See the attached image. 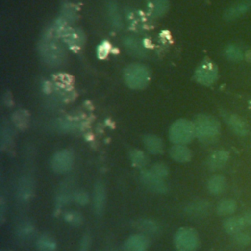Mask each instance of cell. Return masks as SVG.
Here are the masks:
<instances>
[{
    "mask_svg": "<svg viewBox=\"0 0 251 251\" xmlns=\"http://www.w3.org/2000/svg\"><path fill=\"white\" fill-rule=\"evenodd\" d=\"M126 85L133 89L145 87L150 80V71L141 64H131L127 66L124 73Z\"/></svg>",
    "mask_w": 251,
    "mask_h": 251,
    "instance_id": "obj_3",
    "label": "cell"
},
{
    "mask_svg": "<svg viewBox=\"0 0 251 251\" xmlns=\"http://www.w3.org/2000/svg\"><path fill=\"white\" fill-rule=\"evenodd\" d=\"M218 78V68L209 60L203 61L195 71V79L206 86L212 85Z\"/></svg>",
    "mask_w": 251,
    "mask_h": 251,
    "instance_id": "obj_5",
    "label": "cell"
},
{
    "mask_svg": "<svg viewBox=\"0 0 251 251\" xmlns=\"http://www.w3.org/2000/svg\"><path fill=\"white\" fill-rule=\"evenodd\" d=\"M34 232V227H33V225L29 222H25V223H23L21 224L19 226H18V229H17V233L20 237L22 238H28L30 237Z\"/></svg>",
    "mask_w": 251,
    "mask_h": 251,
    "instance_id": "obj_28",
    "label": "cell"
},
{
    "mask_svg": "<svg viewBox=\"0 0 251 251\" xmlns=\"http://www.w3.org/2000/svg\"><path fill=\"white\" fill-rule=\"evenodd\" d=\"M223 117L235 134L239 136H245L248 134V126L240 117L227 112L223 113Z\"/></svg>",
    "mask_w": 251,
    "mask_h": 251,
    "instance_id": "obj_11",
    "label": "cell"
},
{
    "mask_svg": "<svg viewBox=\"0 0 251 251\" xmlns=\"http://www.w3.org/2000/svg\"><path fill=\"white\" fill-rule=\"evenodd\" d=\"M109 15H110V20L112 22V25H115L116 27H121L122 25V21H121V16L120 13L115 5H110L109 7Z\"/></svg>",
    "mask_w": 251,
    "mask_h": 251,
    "instance_id": "obj_32",
    "label": "cell"
},
{
    "mask_svg": "<svg viewBox=\"0 0 251 251\" xmlns=\"http://www.w3.org/2000/svg\"><path fill=\"white\" fill-rule=\"evenodd\" d=\"M5 211H6L5 201H4V198H3V197H1V200H0V219H1V221H3V220H4Z\"/></svg>",
    "mask_w": 251,
    "mask_h": 251,
    "instance_id": "obj_37",
    "label": "cell"
},
{
    "mask_svg": "<svg viewBox=\"0 0 251 251\" xmlns=\"http://www.w3.org/2000/svg\"><path fill=\"white\" fill-rule=\"evenodd\" d=\"M147 247L148 240L143 234L130 235L124 245L126 251H146Z\"/></svg>",
    "mask_w": 251,
    "mask_h": 251,
    "instance_id": "obj_14",
    "label": "cell"
},
{
    "mask_svg": "<svg viewBox=\"0 0 251 251\" xmlns=\"http://www.w3.org/2000/svg\"><path fill=\"white\" fill-rule=\"evenodd\" d=\"M234 240L237 244H240V245H246L250 242L251 238H250V235L247 234V233H244L242 231H239L237 233L234 234Z\"/></svg>",
    "mask_w": 251,
    "mask_h": 251,
    "instance_id": "obj_36",
    "label": "cell"
},
{
    "mask_svg": "<svg viewBox=\"0 0 251 251\" xmlns=\"http://www.w3.org/2000/svg\"><path fill=\"white\" fill-rule=\"evenodd\" d=\"M73 199L76 204H78L80 206H84L89 201V195L85 190L78 189L73 193Z\"/></svg>",
    "mask_w": 251,
    "mask_h": 251,
    "instance_id": "obj_30",
    "label": "cell"
},
{
    "mask_svg": "<svg viewBox=\"0 0 251 251\" xmlns=\"http://www.w3.org/2000/svg\"><path fill=\"white\" fill-rule=\"evenodd\" d=\"M209 210V203L206 201H196L190 203L185 208V212L193 217H199L205 215Z\"/></svg>",
    "mask_w": 251,
    "mask_h": 251,
    "instance_id": "obj_20",
    "label": "cell"
},
{
    "mask_svg": "<svg viewBox=\"0 0 251 251\" xmlns=\"http://www.w3.org/2000/svg\"><path fill=\"white\" fill-rule=\"evenodd\" d=\"M170 156L178 163H185L191 159V151L184 144H175L170 149Z\"/></svg>",
    "mask_w": 251,
    "mask_h": 251,
    "instance_id": "obj_15",
    "label": "cell"
},
{
    "mask_svg": "<svg viewBox=\"0 0 251 251\" xmlns=\"http://www.w3.org/2000/svg\"><path fill=\"white\" fill-rule=\"evenodd\" d=\"M225 56L231 62H240L244 58V52L238 45L229 44L225 49Z\"/></svg>",
    "mask_w": 251,
    "mask_h": 251,
    "instance_id": "obj_22",
    "label": "cell"
},
{
    "mask_svg": "<svg viewBox=\"0 0 251 251\" xmlns=\"http://www.w3.org/2000/svg\"><path fill=\"white\" fill-rule=\"evenodd\" d=\"M129 158H130L132 164L137 167H143L147 164V157L140 150H137V149L131 150L129 153Z\"/></svg>",
    "mask_w": 251,
    "mask_h": 251,
    "instance_id": "obj_27",
    "label": "cell"
},
{
    "mask_svg": "<svg viewBox=\"0 0 251 251\" xmlns=\"http://www.w3.org/2000/svg\"><path fill=\"white\" fill-rule=\"evenodd\" d=\"M242 217H243V220H244V222H245L246 226H251V213H247V214L243 215Z\"/></svg>",
    "mask_w": 251,
    "mask_h": 251,
    "instance_id": "obj_38",
    "label": "cell"
},
{
    "mask_svg": "<svg viewBox=\"0 0 251 251\" xmlns=\"http://www.w3.org/2000/svg\"><path fill=\"white\" fill-rule=\"evenodd\" d=\"M228 157H229V154L226 150L221 149V150L214 151L208 158L207 166L210 170H213V171L220 170L226 166V164L228 161Z\"/></svg>",
    "mask_w": 251,
    "mask_h": 251,
    "instance_id": "obj_13",
    "label": "cell"
},
{
    "mask_svg": "<svg viewBox=\"0 0 251 251\" xmlns=\"http://www.w3.org/2000/svg\"><path fill=\"white\" fill-rule=\"evenodd\" d=\"M75 30H70L67 35H66V41L70 45H75V46H79L80 41L82 40V37L79 36V32H75Z\"/></svg>",
    "mask_w": 251,
    "mask_h": 251,
    "instance_id": "obj_33",
    "label": "cell"
},
{
    "mask_svg": "<svg viewBox=\"0 0 251 251\" xmlns=\"http://www.w3.org/2000/svg\"><path fill=\"white\" fill-rule=\"evenodd\" d=\"M136 226L143 233L148 234V235H154V234L158 233V230H159L158 225L154 221L149 220V219L139 220Z\"/></svg>",
    "mask_w": 251,
    "mask_h": 251,
    "instance_id": "obj_23",
    "label": "cell"
},
{
    "mask_svg": "<svg viewBox=\"0 0 251 251\" xmlns=\"http://www.w3.org/2000/svg\"><path fill=\"white\" fill-rule=\"evenodd\" d=\"M36 248L38 251H56V240L49 234L43 233L36 240Z\"/></svg>",
    "mask_w": 251,
    "mask_h": 251,
    "instance_id": "obj_19",
    "label": "cell"
},
{
    "mask_svg": "<svg viewBox=\"0 0 251 251\" xmlns=\"http://www.w3.org/2000/svg\"><path fill=\"white\" fill-rule=\"evenodd\" d=\"M194 126L196 136L202 142H214L221 132L220 122L209 115H198L195 118Z\"/></svg>",
    "mask_w": 251,
    "mask_h": 251,
    "instance_id": "obj_1",
    "label": "cell"
},
{
    "mask_svg": "<svg viewBox=\"0 0 251 251\" xmlns=\"http://www.w3.org/2000/svg\"><path fill=\"white\" fill-rule=\"evenodd\" d=\"M125 46L126 47V49L131 53L134 54V56H138L141 57L144 54V48L141 46V43L136 40L133 37H127L125 38Z\"/></svg>",
    "mask_w": 251,
    "mask_h": 251,
    "instance_id": "obj_25",
    "label": "cell"
},
{
    "mask_svg": "<svg viewBox=\"0 0 251 251\" xmlns=\"http://www.w3.org/2000/svg\"><path fill=\"white\" fill-rule=\"evenodd\" d=\"M246 226L243 217H231L224 222V228L229 234H235Z\"/></svg>",
    "mask_w": 251,
    "mask_h": 251,
    "instance_id": "obj_16",
    "label": "cell"
},
{
    "mask_svg": "<svg viewBox=\"0 0 251 251\" xmlns=\"http://www.w3.org/2000/svg\"><path fill=\"white\" fill-rule=\"evenodd\" d=\"M175 244L179 251H194L199 244L197 232L191 228H180L174 238Z\"/></svg>",
    "mask_w": 251,
    "mask_h": 251,
    "instance_id": "obj_4",
    "label": "cell"
},
{
    "mask_svg": "<svg viewBox=\"0 0 251 251\" xmlns=\"http://www.w3.org/2000/svg\"><path fill=\"white\" fill-rule=\"evenodd\" d=\"M145 148L152 154H160L163 151V141L156 135L147 134L143 137Z\"/></svg>",
    "mask_w": 251,
    "mask_h": 251,
    "instance_id": "obj_17",
    "label": "cell"
},
{
    "mask_svg": "<svg viewBox=\"0 0 251 251\" xmlns=\"http://www.w3.org/2000/svg\"><path fill=\"white\" fill-rule=\"evenodd\" d=\"M236 203L232 199H223L217 205V212L219 215H229L235 212Z\"/></svg>",
    "mask_w": 251,
    "mask_h": 251,
    "instance_id": "obj_24",
    "label": "cell"
},
{
    "mask_svg": "<svg viewBox=\"0 0 251 251\" xmlns=\"http://www.w3.org/2000/svg\"><path fill=\"white\" fill-rule=\"evenodd\" d=\"M251 9V0H238L231 4L224 13V18L227 21L236 20Z\"/></svg>",
    "mask_w": 251,
    "mask_h": 251,
    "instance_id": "obj_9",
    "label": "cell"
},
{
    "mask_svg": "<svg viewBox=\"0 0 251 251\" xmlns=\"http://www.w3.org/2000/svg\"><path fill=\"white\" fill-rule=\"evenodd\" d=\"M150 171L157 176L158 177L164 179L168 176L169 175V168L167 167V165L163 164V163H157L155 165H153V167L150 169Z\"/></svg>",
    "mask_w": 251,
    "mask_h": 251,
    "instance_id": "obj_29",
    "label": "cell"
},
{
    "mask_svg": "<svg viewBox=\"0 0 251 251\" xmlns=\"http://www.w3.org/2000/svg\"><path fill=\"white\" fill-rule=\"evenodd\" d=\"M13 121L15 123V125L20 127V128H24L27 125V116L25 114V112L24 111H18L17 113H15L13 115Z\"/></svg>",
    "mask_w": 251,
    "mask_h": 251,
    "instance_id": "obj_31",
    "label": "cell"
},
{
    "mask_svg": "<svg viewBox=\"0 0 251 251\" xmlns=\"http://www.w3.org/2000/svg\"><path fill=\"white\" fill-rule=\"evenodd\" d=\"M194 136H196L194 123L185 119L176 121L169 130V137L175 144L188 143Z\"/></svg>",
    "mask_w": 251,
    "mask_h": 251,
    "instance_id": "obj_2",
    "label": "cell"
},
{
    "mask_svg": "<svg viewBox=\"0 0 251 251\" xmlns=\"http://www.w3.org/2000/svg\"><path fill=\"white\" fill-rule=\"evenodd\" d=\"M90 245H91L90 235L84 234L78 243V251H89Z\"/></svg>",
    "mask_w": 251,
    "mask_h": 251,
    "instance_id": "obj_35",
    "label": "cell"
},
{
    "mask_svg": "<svg viewBox=\"0 0 251 251\" xmlns=\"http://www.w3.org/2000/svg\"><path fill=\"white\" fill-rule=\"evenodd\" d=\"M140 178L142 183L151 191L157 193H164L167 191V184L164 179L155 176L150 170L143 171L140 174Z\"/></svg>",
    "mask_w": 251,
    "mask_h": 251,
    "instance_id": "obj_8",
    "label": "cell"
},
{
    "mask_svg": "<svg viewBox=\"0 0 251 251\" xmlns=\"http://www.w3.org/2000/svg\"><path fill=\"white\" fill-rule=\"evenodd\" d=\"M226 178L222 175H214L212 176L207 183L208 190L212 194H220L226 189Z\"/></svg>",
    "mask_w": 251,
    "mask_h": 251,
    "instance_id": "obj_18",
    "label": "cell"
},
{
    "mask_svg": "<svg viewBox=\"0 0 251 251\" xmlns=\"http://www.w3.org/2000/svg\"><path fill=\"white\" fill-rule=\"evenodd\" d=\"M41 53L42 56L45 58L46 62L52 65L61 64V62L64 60L65 52L60 44L57 42H46L41 47Z\"/></svg>",
    "mask_w": 251,
    "mask_h": 251,
    "instance_id": "obj_7",
    "label": "cell"
},
{
    "mask_svg": "<svg viewBox=\"0 0 251 251\" xmlns=\"http://www.w3.org/2000/svg\"><path fill=\"white\" fill-rule=\"evenodd\" d=\"M34 191V182L33 179L28 176H23L18 184L17 188V197L21 202H27L31 199Z\"/></svg>",
    "mask_w": 251,
    "mask_h": 251,
    "instance_id": "obj_12",
    "label": "cell"
},
{
    "mask_svg": "<svg viewBox=\"0 0 251 251\" xmlns=\"http://www.w3.org/2000/svg\"><path fill=\"white\" fill-rule=\"evenodd\" d=\"M148 7L150 10V13L153 16L161 17L167 12L169 8V1L168 0H149Z\"/></svg>",
    "mask_w": 251,
    "mask_h": 251,
    "instance_id": "obj_21",
    "label": "cell"
},
{
    "mask_svg": "<svg viewBox=\"0 0 251 251\" xmlns=\"http://www.w3.org/2000/svg\"><path fill=\"white\" fill-rule=\"evenodd\" d=\"M2 251H11V250H7V249H6V250H2Z\"/></svg>",
    "mask_w": 251,
    "mask_h": 251,
    "instance_id": "obj_39",
    "label": "cell"
},
{
    "mask_svg": "<svg viewBox=\"0 0 251 251\" xmlns=\"http://www.w3.org/2000/svg\"><path fill=\"white\" fill-rule=\"evenodd\" d=\"M73 199V194H70L67 191H61L56 198V201L59 205H68L70 201Z\"/></svg>",
    "mask_w": 251,
    "mask_h": 251,
    "instance_id": "obj_34",
    "label": "cell"
},
{
    "mask_svg": "<svg viewBox=\"0 0 251 251\" xmlns=\"http://www.w3.org/2000/svg\"><path fill=\"white\" fill-rule=\"evenodd\" d=\"M106 206V188L103 182L97 181L93 187V210L97 216H101Z\"/></svg>",
    "mask_w": 251,
    "mask_h": 251,
    "instance_id": "obj_10",
    "label": "cell"
},
{
    "mask_svg": "<svg viewBox=\"0 0 251 251\" xmlns=\"http://www.w3.org/2000/svg\"><path fill=\"white\" fill-rule=\"evenodd\" d=\"M64 220L68 224H70L71 226H80L82 224L83 217L79 212L75 211V210H71V211H68V212L65 213Z\"/></svg>",
    "mask_w": 251,
    "mask_h": 251,
    "instance_id": "obj_26",
    "label": "cell"
},
{
    "mask_svg": "<svg viewBox=\"0 0 251 251\" xmlns=\"http://www.w3.org/2000/svg\"><path fill=\"white\" fill-rule=\"evenodd\" d=\"M74 165V155L70 150L62 149L56 152L51 159L52 170L58 174L69 172Z\"/></svg>",
    "mask_w": 251,
    "mask_h": 251,
    "instance_id": "obj_6",
    "label": "cell"
}]
</instances>
